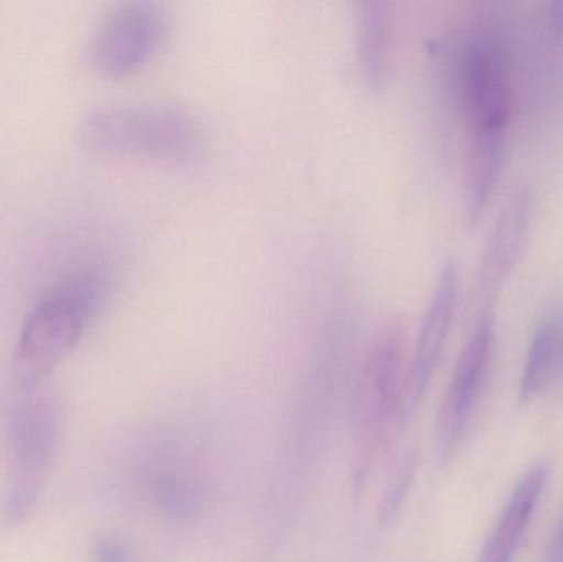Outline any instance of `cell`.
I'll return each instance as SVG.
<instances>
[{
    "mask_svg": "<svg viewBox=\"0 0 563 562\" xmlns=\"http://www.w3.org/2000/svg\"><path fill=\"white\" fill-rule=\"evenodd\" d=\"M79 144L106 157L151 158L190 164L203 151V128L181 106L119 102L92 109L78 129Z\"/></svg>",
    "mask_w": 563,
    "mask_h": 562,
    "instance_id": "obj_1",
    "label": "cell"
},
{
    "mask_svg": "<svg viewBox=\"0 0 563 562\" xmlns=\"http://www.w3.org/2000/svg\"><path fill=\"white\" fill-rule=\"evenodd\" d=\"M409 365L406 329L389 319L373 337L361 378L360 398L354 412L356 432V482L366 484L394 434L409 418Z\"/></svg>",
    "mask_w": 563,
    "mask_h": 562,
    "instance_id": "obj_2",
    "label": "cell"
},
{
    "mask_svg": "<svg viewBox=\"0 0 563 562\" xmlns=\"http://www.w3.org/2000/svg\"><path fill=\"white\" fill-rule=\"evenodd\" d=\"M104 283L81 274L43 297L26 316L13 356V372L23 386H36L75 350L98 310Z\"/></svg>",
    "mask_w": 563,
    "mask_h": 562,
    "instance_id": "obj_3",
    "label": "cell"
},
{
    "mask_svg": "<svg viewBox=\"0 0 563 562\" xmlns=\"http://www.w3.org/2000/svg\"><path fill=\"white\" fill-rule=\"evenodd\" d=\"M459 81L468 139L508 135L512 98L509 56L489 23L470 33L460 56Z\"/></svg>",
    "mask_w": 563,
    "mask_h": 562,
    "instance_id": "obj_4",
    "label": "cell"
},
{
    "mask_svg": "<svg viewBox=\"0 0 563 562\" xmlns=\"http://www.w3.org/2000/svg\"><path fill=\"white\" fill-rule=\"evenodd\" d=\"M170 25V15L162 3L152 0L119 3L92 33L89 65L104 78H125L157 55Z\"/></svg>",
    "mask_w": 563,
    "mask_h": 562,
    "instance_id": "obj_5",
    "label": "cell"
},
{
    "mask_svg": "<svg viewBox=\"0 0 563 562\" xmlns=\"http://www.w3.org/2000/svg\"><path fill=\"white\" fill-rule=\"evenodd\" d=\"M59 434V411L52 399H32L20 406L10 425L9 488L3 514L7 521L23 520L45 484Z\"/></svg>",
    "mask_w": 563,
    "mask_h": 562,
    "instance_id": "obj_6",
    "label": "cell"
},
{
    "mask_svg": "<svg viewBox=\"0 0 563 562\" xmlns=\"http://www.w3.org/2000/svg\"><path fill=\"white\" fill-rule=\"evenodd\" d=\"M495 345V317L486 310L476 320L475 329L456 360L440 406L435 426V452L440 464H449L455 458L468 434L492 372Z\"/></svg>",
    "mask_w": 563,
    "mask_h": 562,
    "instance_id": "obj_7",
    "label": "cell"
},
{
    "mask_svg": "<svg viewBox=\"0 0 563 562\" xmlns=\"http://www.w3.org/2000/svg\"><path fill=\"white\" fill-rule=\"evenodd\" d=\"M460 297V273L455 263H446L437 277L432 296L420 320L419 332L410 352L409 406L413 411L426 395L437 366L442 360Z\"/></svg>",
    "mask_w": 563,
    "mask_h": 562,
    "instance_id": "obj_8",
    "label": "cell"
},
{
    "mask_svg": "<svg viewBox=\"0 0 563 562\" xmlns=\"http://www.w3.org/2000/svg\"><path fill=\"white\" fill-rule=\"evenodd\" d=\"M534 220V197L528 188L511 195L486 241L479 266V290L493 299L525 253Z\"/></svg>",
    "mask_w": 563,
    "mask_h": 562,
    "instance_id": "obj_9",
    "label": "cell"
},
{
    "mask_svg": "<svg viewBox=\"0 0 563 562\" xmlns=\"http://www.w3.org/2000/svg\"><path fill=\"white\" fill-rule=\"evenodd\" d=\"M549 465L539 462L529 469L503 507L495 527L489 531L478 562H515L528 533L536 508L548 485Z\"/></svg>",
    "mask_w": 563,
    "mask_h": 562,
    "instance_id": "obj_10",
    "label": "cell"
},
{
    "mask_svg": "<svg viewBox=\"0 0 563 562\" xmlns=\"http://www.w3.org/2000/svg\"><path fill=\"white\" fill-rule=\"evenodd\" d=\"M354 32L361 79L369 91H380L389 76L393 55V15L389 5L379 0L357 3Z\"/></svg>",
    "mask_w": 563,
    "mask_h": 562,
    "instance_id": "obj_11",
    "label": "cell"
},
{
    "mask_svg": "<svg viewBox=\"0 0 563 562\" xmlns=\"http://www.w3.org/2000/svg\"><path fill=\"white\" fill-rule=\"evenodd\" d=\"M563 382V310L552 312L536 330L522 372L521 401L531 403Z\"/></svg>",
    "mask_w": 563,
    "mask_h": 562,
    "instance_id": "obj_12",
    "label": "cell"
},
{
    "mask_svg": "<svg viewBox=\"0 0 563 562\" xmlns=\"http://www.w3.org/2000/svg\"><path fill=\"white\" fill-rule=\"evenodd\" d=\"M412 462H410V459H407L402 467H399V471H397L396 477L393 478V484H390L389 492H387L383 507H380L384 521L393 518L396 511L399 510L400 500L406 497L407 487H409L410 481H412Z\"/></svg>",
    "mask_w": 563,
    "mask_h": 562,
    "instance_id": "obj_13",
    "label": "cell"
},
{
    "mask_svg": "<svg viewBox=\"0 0 563 562\" xmlns=\"http://www.w3.org/2000/svg\"><path fill=\"white\" fill-rule=\"evenodd\" d=\"M98 562H132L128 551L112 541H102L96 550Z\"/></svg>",
    "mask_w": 563,
    "mask_h": 562,
    "instance_id": "obj_14",
    "label": "cell"
},
{
    "mask_svg": "<svg viewBox=\"0 0 563 562\" xmlns=\"http://www.w3.org/2000/svg\"><path fill=\"white\" fill-rule=\"evenodd\" d=\"M545 562H563V520L555 531L554 540L548 551V560Z\"/></svg>",
    "mask_w": 563,
    "mask_h": 562,
    "instance_id": "obj_15",
    "label": "cell"
}]
</instances>
